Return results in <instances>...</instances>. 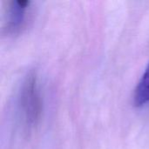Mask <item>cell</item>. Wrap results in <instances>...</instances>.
I'll list each match as a JSON object with an SVG mask.
<instances>
[{
    "instance_id": "obj_1",
    "label": "cell",
    "mask_w": 149,
    "mask_h": 149,
    "mask_svg": "<svg viewBox=\"0 0 149 149\" xmlns=\"http://www.w3.org/2000/svg\"><path fill=\"white\" fill-rule=\"evenodd\" d=\"M18 113L24 127L30 131L39 122L43 103L36 73L30 72L23 81L17 100Z\"/></svg>"
},
{
    "instance_id": "obj_2",
    "label": "cell",
    "mask_w": 149,
    "mask_h": 149,
    "mask_svg": "<svg viewBox=\"0 0 149 149\" xmlns=\"http://www.w3.org/2000/svg\"><path fill=\"white\" fill-rule=\"evenodd\" d=\"M30 3L25 0L9 2L5 14V29L8 32L17 33L24 26Z\"/></svg>"
},
{
    "instance_id": "obj_3",
    "label": "cell",
    "mask_w": 149,
    "mask_h": 149,
    "mask_svg": "<svg viewBox=\"0 0 149 149\" xmlns=\"http://www.w3.org/2000/svg\"><path fill=\"white\" fill-rule=\"evenodd\" d=\"M149 102V64L144 71L134 93V104L141 107Z\"/></svg>"
}]
</instances>
